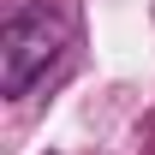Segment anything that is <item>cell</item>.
Here are the masks:
<instances>
[{
  "label": "cell",
  "instance_id": "6da1fadb",
  "mask_svg": "<svg viewBox=\"0 0 155 155\" xmlns=\"http://www.w3.org/2000/svg\"><path fill=\"white\" fill-rule=\"evenodd\" d=\"M66 48V24L48 6H12L0 24V96H24Z\"/></svg>",
  "mask_w": 155,
  "mask_h": 155
}]
</instances>
